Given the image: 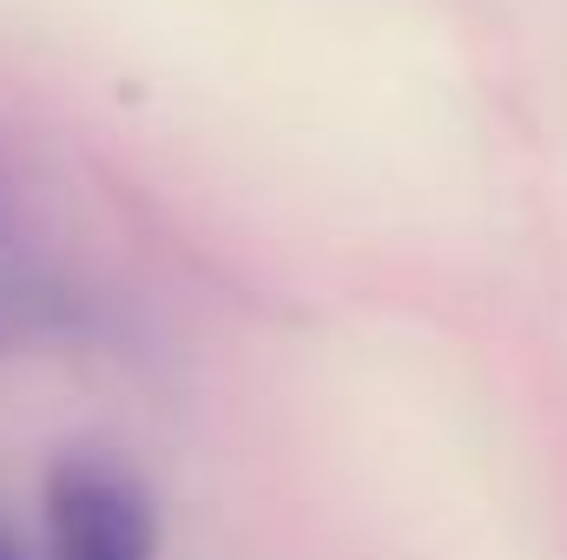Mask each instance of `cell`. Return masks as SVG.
<instances>
[{"instance_id":"obj_3","label":"cell","mask_w":567,"mask_h":560,"mask_svg":"<svg viewBox=\"0 0 567 560\" xmlns=\"http://www.w3.org/2000/svg\"><path fill=\"white\" fill-rule=\"evenodd\" d=\"M0 560H20V548H13V535H7V521H0Z\"/></svg>"},{"instance_id":"obj_4","label":"cell","mask_w":567,"mask_h":560,"mask_svg":"<svg viewBox=\"0 0 567 560\" xmlns=\"http://www.w3.org/2000/svg\"><path fill=\"white\" fill-rule=\"evenodd\" d=\"M0 238H7V211H0Z\"/></svg>"},{"instance_id":"obj_2","label":"cell","mask_w":567,"mask_h":560,"mask_svg":"<svg viewBox=\"0 0 567 560\" xmlns=\"http://www.w3.org/2000/svg\"><path fill=\"white\" fill-rule=\"evenodd\" d=\"M60 323H66V303H60V297H47V290H33V283L0 278V356H13V350L33 343V336H53Z\"/></svg>"},{"instance_id":"obj_1","label":"cell","mask_w":567,"mask_h":560,"mask_svg":"<svg viewBox=\"0 0 567 560\" xmlns=\"http://www.w3.org/2000/svg\"><path fill=\"white\" fill-rule=\"evenodd\" d=\"M47 554L53 560H158V515L140 475L113 455L66 448L47 468Z\"/></svg>"}]
</instances>
